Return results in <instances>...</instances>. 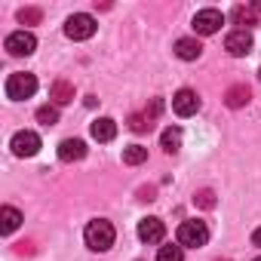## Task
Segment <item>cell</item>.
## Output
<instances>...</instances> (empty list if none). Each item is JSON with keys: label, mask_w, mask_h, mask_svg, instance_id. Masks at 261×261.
Segmentation results:
<instances>
[{"label": "cell", "mask_w": 261, "mask_h": 261, "mask_svg": "<svg viewBox=\"0 0 261 261\" xmlns=\"http://www.w3.org/2000/svg\"><path fill=\"white\" fill-rule=\"evenodd\" d=\"M19 224H22V212L16 206H4V209H0V230H4V233H13Z\"/></svg>", "instance_id": "2e32d148"}, {"label": "cell", "mask_w": 261, "mask_h": 261, "mask_svg": "<svg viewBox=\"0 0 261 261\" xmlns=\"http://www.w3.org/2000/svg\"><path fill=\"white\" fill-rule=\"evenodd\" d=\"M230 19H233L237 25H243V31H249V28L255 25V10H249V7H233V10H230Z\"/></svg>", "instance_id": "d6986e66"}, {"label": "cell", "mask_w": 261, "mask_h": 261, "mask_svg": "<svg viewBox=\"0 0 261 261\" xmlns=\"http://www.w3.org/2000/svg\"><path fill=\"white\" fill-rule=\"evenodd\" d=\"M49 98H53V105H56V108L71 105V101H74V86H71L68 80H56V83H53V89H49Z\"/></svg>", "instance_id": "5bb4252c"}, {"label": "cell", "mask_w": 261, "mask_h": 261, "mask_svg": "<svg viewBox=\"0 0 261 261\" xmlns=\"http://www.w3.org/2000/svg\"><path fill=\"white\" fill-rule=\"evenodd\" d=\"M258 77H261V68H258Z\"/></svg>", "instance_id": "83f0119b"}, {"label": "cell", "mask_w": 261, "mask_h": 261, "mask_svg": "<svg viewBox=\"0 0 261 261\" xmlns=\"http://www.w3.org/2000/svg\"><path fill=\"white\" fill-rule=\"evenodd\" d=\"M157 261H185V249L181 246H160V252H157Z\"/></svg>", "instance_id": "44dd1931"}, {"label": "cell", "mask_w": 261, "mask_h": 261, "mask_svg": "<svg viewBox=\"0 0 261 261\" xmlns=\"http://www.w3.org/2000/svg\"><path fill=\"white\" fill-rule=\"evenodd\" d=\"M148 160V148H142V145H129L126 151H123V163L126 166H139V163H145Z\"/></svg>", "instance_id": "ac0fdd59"}, {"label": "cell", "mask_w": 261, "mask_h": 261, "mask_svg": "<svg viewBox=\"0 0 261 261\" xmlns=\"http://www.w3.org/2000/svg\"><path fill=\"white\" fill-rule=\"evenodd\" d=\"M4 46H7L10 56H31V53L37 49V37H34L31 31H13Z\"/></svg>", "instance_id": "8992f818"}, {"label": "cell", "mask_w": 261, "mask_h": 261, "mask_svg": "<svg viewBox=\"0 0 261 261\" xmlns=\"http://www.w3.org/2000/svg\"><path fill=\"white\" fill-rule=\"evenodd\" d=\"M163 237H166V224L160 221V218H142L139 221V240L142 243H163Z\"/></svg>", "instance_id": "30bf717a"}, {"label": "cell", "mask_w": 261, "mask_h": 261, "mask_svg": "<svg viewBox=\"0 0 261 261\" xmlns=\"http://www.w3.org/2000/svg\"><path fill=\"white\" fill-rule=\"evenodd\" d=\"M224 101H227V108H243V105H249V86H230L227 92H224Z\"/></svg>", "instance_id": "e0dca14e"}, {"label": "cell", "mask_w": 261, "mask_h": 261, "mask_svg": "<svg viewBox=\"0 0 261 261\" xmlns=\"http://www.w3.org/2000/svg\"><path fill=\"white\" fill-rule=\"evenodd\" d=\"M37 120H40L43 126H56V123H59V108H56V105H43V108H37Z\"/></svg>", "instance_id": "7402d4cb"}, {"label": "cell", "mask_w": 261, "mask_h": 261, "mask_svg": "<svg viewBox=\"0 0 261 261\" xmlns=\"http://www.w3.org/2000/svg\"><path fill=\"white\" fill-rule=\"evenodd\" d=\"M172 111H175L178 117H194V114L200 111V95H197L194 89H178V92L172 95Z\"/></svg>", "instance_id": "ba28073f"}, {"label": "cell", "mask_w": 261, "mask_h": 261, "mask_svg": "<svg viewBox=\"0 0 261 261\" xmlns=\"http://www.w3.org/2000/svg\"><path fill=\"white\" fill-rule=\"evenodd\" d=\"M89 133H92L95 142H114V139H117V123H114L111 117H98V120L89 126Z\"/></svg>", "instance_id": "4fadbf2b"}, {"label": "cell", "mask_w": 261, "mask_h": 261, "mask_svg": "<svg viewBox=\"0 0 261 261\" xmlns=\"http://www.w3.org/2000/svg\"><path fill=\"white\" fill-rule=\"evenodd\" d=\"M224 49L230 53V56H249L252 53V34L249 31H243V28H237V31H230L227 37H224Z\"/></svg>", "instance_id": "9c48e42d"}, {"label": "cell", "mask_w": 261, "mask_h": 261, "mask_svg": "<svg viewBox=\"0 0 261 261\" xmlns=\"http://www.w3.org/2000/svg\"><path fill=\"white\" fill-rule=\"evenodd\" d=\"M175 56L181 62H197L203 56V43L197 37H181V40H175Z\"/></svg>", "instance_id": "8fae6325"}, {"label": "cell", "mask_w": 261, "mask_h": 261, "mask_svg": "<svg viewBox=\"0 0 261 261\" xmlns=\"http://www.w3.org/2000/svg\"><path fill=\"white\" fill-rule=\"evenodd\" d=\"M40 16H43V13H40L37 7H28V10H19V22H22V25H34V22H40Z\"/></svg>", "instance_id": "603a6c76"}, {"label": "cell", "mask_w": 261, "mask_h": 261, "mask_svg": "<svg viewBox=\"0 0 261 261\" xmlns=\"http://www.w3.org/2000/svg\"><path fill=\"white\" fill-rule=\"evenodd\" d=\"M151 126H154V114H133L129 117V129L133 133H151Z\"/></svg>", "instance_id": "ffe728a7"}, {"label": "cell", "mask_w": 261, "mask_h": 261, "mask_svg": "<svg viewBox=\"0 0 261 261\" xmlns=\"http://www.w3.org/2000/svg\"><path fill=\"white\" fill-rule=\"evenodd\" d=\"M95 28L98 25H95V19L89 13H74L65 22V37H71V40H89L95 34Z\"/></svg>", "instance_id": "3957f363"}, {"label": "cell", "mask_w": 261, "mask_h": 261, "mask_svg": "<svg viewBox=\"0 0 261 261\" xmlns=\"http://www.w3.org/2000/svg\"><path fill=\"white\" fill-rule=\"evenodd\" d=\"M160 148H163L166 154H178V151H181V129H178V126L163 129V136H160Z\"/></svg>", "instance_id": "9a60e30c"}, {"label": "cell", "mask_w": 261, "mask_h": 261, "mask_svg": "<svg viewBox=\"0 0 261 261\" xmlns=\"http://www.w3.org/2000/svg\"><path fill=\"white\" fill-rule=\"evenodd\" d=\"M218 261H221V258H218ZM224 261H227V258H224Z\"/></svg>", "instance_id": "f1b7e54d"}, {"label": "cell", "mask_w": 261, "mask_h": 261, "mask_svg": "<svg viewBox=\"0 0 261 261\" xmlns=\"http://www.w3.org/2000/svg\"><path fill=\"white\" fill-rule=\"evenodd\" d=\"M86 157V145L80 142V139H65L62 145H59V160L62 163H77V160H83Z\"/></svg>", "instance_id": "7c38bea8"}, {"label": "cell", "mask_w": 261, "mask_h": 261, "mask_svg": "<svg viewBox=\"0 0 261 261\" xmlns=\"http://www.w3.org/2000/svg\"><path fill=\"white\" fill-rule=\"evenodd\" d=\"M252 261H261V255H258V258H252Z\"/></svg>", "instance_id": "4316f807"}, {"label": "cell", "mask_w": 261, "mask_h": 261, "mask_svg": "<svg viewBox=\"0 0 261 261\" xmlns=\"http://www.w3.org/2000/svg\"><path fill=\"white\" fill-rule=\"evenodd\" d=\"M252 246L261 249V227H255V233H252Z\"/></svg>", "instance_id": "d4e9b609"}, {"label": "cell", "mask_w": 261, "mask_h": 261, "mask_svg": "<svg viewBox=\"0 0 261 261\" xmlns=\"http://www.w3.org/2000/svg\"><path fill=\"white\" fill-rule=\"evenodd\" d=\"M252 10H255V13H261V4H255V7H252Z\"/></svg>", "instance_id": "484cf974"}, {"label": "cell", "mask_w": 261, "mask_h": 261, "mask_svg": "<svg viewBox=\"0 0 261 261\" xmlns=\"http://www.w3.org/2000/svg\"><path fill=\"white\" fill-rule=\"evenodd\" d=\"M194 203H200V206L212 209V206H215V194H212L209 188H206V191H197V194H194Z\"/></svg>", "instance_id": "cb8c5ba5"}, {"label": "cell", "mask_w": 261, "mask_h": 261, "mask_svg": "<svg viewBox=\"0 0 261 261\" xmlns=\"http://www.w3.org/2000/svg\"><path fill=\"white\" fill-rule=\"evenodd\" d=\"M37 92V77L34 74H10V80H7V98H13V101H22V98H31Z\"/></svg>", "instance_id": "277c9868"}, {"label": "cell", "mask_w": 261, "mask_h": 261, "mask_svg": "<svg viewBox=\"0 0 261 261\" xmlns=\"http://www.w3.org/2000/svg\"><path fill=\"white\" fill-rule=\"evenodd\" d=\"M175 237H178V246L181 249H200V246L209 243V227L200 218H188V221L178 224V233Z\"/></svg>", "instance_id": "7a4b0ae2"}, {"label": "cell", "mask_w": 261, "mask_h": 261, "mask_svg": "<svg viewBox=\"0 0 261 261\" xmlns=\"http://www.w3.org/2000/svg\"><path fill=\"white\" fill-rule=\"evenodd\" d=\"M221 25H224V16H221L218 10H200V13L194 16V31H197V34H203V37L215 34Z\"/></svg>", "instance_id": "52a82bcc"}, {"label": "cell", "mask_w": 261, "mask_h": 261, "mask_svg": "<svg viewBox=\"0 0 261 261\" xmlns=\"http://www.w3.org/2000/svg\"><path fill=\"white\" fill-rule=\"evenodd\" d=\"M10 148H13V154H16V157H34V154L40 151V136H37V133H31V129H22V133H16V136H13Z\"/></svg>", "instance_id": "5b68a950"}, {"label": "cell", "mask_w": 261, "mask_h": 261, "mask_svg": "<svg viewBox=\"0 0 261 261\" xmlns=\"http://www.w3.org/2000/svg\"><path fill=\"white\" fill-rule=\"evenodd\" d=\"M114 237H117V230H114V224L105 221V218L89 221L86 230H83V240H86V246H89L92 252H108V249L114 246Z\"/></svg>", "instance_id": "6da1fadb"}]
</instances>
